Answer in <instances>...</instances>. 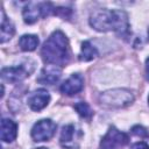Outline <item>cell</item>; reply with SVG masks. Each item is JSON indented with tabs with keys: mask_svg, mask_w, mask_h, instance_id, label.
Listing matches in <instances>:
<instances>
[{
	"mask_svg": "<svg viewBox=\"0 0 149 149\" xmlns=\"http://www.w3.org/2000/svg\"><path fill=\"white\" fill-rule=\"evenodd\" d=\"M90 24L98 31L114 30L123 36L129 31L128 16L123 10L98 9L90 16Z\"/></svg>",
	"mask_w": 149,
	"mask_h": 149,
	"instance_id": "cell-1",
	"label": "cell"
},
{
	"mask_svg": "<svg viewBox=\"0 0 149 149\" xmlns=\"http://www.w3.org/2000/svg\"><path fill=\"white\" fill-rule=\"evenodd\" d=\"M41 56L48 64L57 66L66 65L70 59V48L66 36L61 30L54 31L44 42L41 49Z\"/></svg>",
	"mask_w": 149,
	"mask_h": 149,
	"instance_id": "cell-2",
	"label": "cell"
},
{
	"mask_svg": "<svg viewBox=\"0 0 149 149\" xmlns=\"http://www.w3.org/2000/svg\"><path fill=\"white\" fill-rule=\"evenodd\" d=\"M101 105L112 108H121L130 105L134 100V95L130 91L125 88H114L105 91L99 95Z\"/></svg>",
	"mask_w": 149,
	"mask_h": 149,
	"instance_id": "cell-3",
	"label": "cell"
},
{
	"mask_svg": "<svg viewBox=\"0 0 149 149\" xmlns=\"http://www.w3.org/2000/svg\"><path fill=\"white\" fill-rule=\"evenodd\" d=\"M51 13H55V8L50 2H28L22 10V16L26 23L31 24L40 16H47Z\"/></svg>",
	"mask_w": 149,
	"mask_h": 149,
	"instance_id": "cell-4",
	"label": "cell"
},
{
	"mask_svg": "<svg viewBox=\"0 0 149 149\" xmlns=\"http://www.w3.org/2000/svg\"><path fill=\"white\" fill-rule=\"evenodd\" d=\"M128 141L129 139L126 133H122L112 126L101 139L100 149H121L128 143Z\"/></svg>",
	"mask_w": 149,
	"mask_h": 149,
	"instance_id": "cell-5",
	"label": "cell"
},
{
	"mask_svg": "<svg viewBox=\"0 0 149 149\" xmlns=\"http://www.w3.org/2000/svg\"><path fill=\"white\" fill-rule=\"evenodd\" d=\"M81 136L83 133L77 126L66 125L63 127L61 133V137H59L61 146L65 149H78Z\"/></svg>",
	"mask_w": 149,
	"mask_h": 149,
	"instance_id": "cell-6",
	"label": "cell"
},
{
	"mask_svg": "<svg viewBox=\"0 0 149 149\" xmlns=\"http://www.w3.org/2000/svg\"><path fill=\"white\" fill-rule=\"evenodd\" d=\"M56 132V123L50 119H43L37 121L31 128V137L36 142L50 140Z\"/></svg>",
	"mask_w": 149,
	"mask_h": 149,
	"instance_id": "cell-7",
	"label": "cell"
},
{
	"mask_svg": "<svg viewBox=\"0 0 149 149\" xmlns=\"http://www.w3.org/2000/svg\"><path fill=\"white\" fill-rule=\"evenodd\" d=\"M84 87V79L79 73L71 74L59 87L61 92L66 95H73L80 92Z\"/></svg>",
	"mask_w": 149,
	"mask_h": 149,
	"instance_id": "cell-8",
	"label": "cell"
},
{
	"mask_svg": "<svg viewBox=\"0 0 149 149\" xmlns=\"http://www.w3.org/2000/svg\"><path fill=\"white\" fill-rule=\"evenodd\" d=\"M61 74H62V70L59 66L48 64L42 69L40 76L37 77V81L43 85H54L58 81Z\"/></svg>",
	"mask_w": 149,
	"mask_h": 149,
	"instance_id": "cell-9",
	"label": "cell"
},
{
	"mask_svg": "<svg viewBox=\"0 0 149 149\" xmlns=\"http://www.w3.org/2000/svg\"><path fill=\"white\" fill-rule=\"evenodd\" d=\"M49 101H50V94L44 88L36 90L28 98V105L35 112H38V111L43 109L49 104Z\"/></svg>",
	"mask_w": 149,
	"mask_h": 149,
	"instance_id": "cell-10",
	"label": "cell"
},
{
	"mask_svg": "<svg viewBox=\"0 0 149 149\" xmlns=\"http://www.w3.org/2000/svg\"><path fill=\"white\" fill-rule=\"evenodd\" d=\"M29 76V71L24 66H9L1 70V78L7 83H17Z\"/></svg>",
	"mask_w": 149,
	"mask_h": 149,
	"instance_id": "cell-11",
	"label": "cell"
},
{
	"mask_svg": "<svg viewBox=\"0 0 149 149\" xmlns=\"http://www.w3.org/2000/svg\"><path fill=\"white\" fill-rule=\"evenodd\" d=\"M17 135V126L10 119H2L1 120V128H0V137L2 142H12L15 140Z\"/></svg>",
	"mask_w": 149,
	"mask_h": 149,
	"instance_id": "cell-12",
	"label": "cell"
},
{
	"mask_svg": "<svg viewBox=\"0 0 149 149\" xmlns=\"http://www.w3.org/2000/svg\"><path fill=\"white\" fill-rule=\"evenodd\" d=\"M0 41L1 43H5L6 41L10 40L15 33V29H14V26L13 23L6 17L3 10H2V20H1V28H0Z\"/></svg>",
	"mask_w": 149,
	"mask_h": 149,
	"instance_id": "cell-13",
	"label": "cell"
},
{
	"mask_svg": "<svg viewBox=\"0 0 149 149\" xmlns=\"http://www.w3.org/2000/svg\"><path fill=\"white\" fill-rule=\"evenodd\" d=\"M19 45H20L21 50H23V51H33L38 45V38H37V36L31 35V34L22 35L19 40Z\"/></svg>",
	"mask_w": 149,
	"mask_h": 149,
	"instance_id": "cell-14",
	"label": "cell"
},
{
	"mask_svg": "<svg viewBox=\"0 0 149 149\" xmlns=\"http://www.w3.org/2000/svg\"><path fill=\"white\" fill-rule=\"evenodd\" d=\"M97 56H98L97 49L88 41H85V42L81 43L80 54H79V61H81V62H88V61H92L93 58H95Z\"/></svg>",
	"mask_w": 149,
	"mask_h": 149,
	"instance_id": "cell-15",
	"label": "cell"
},
{
	"mask_svg": "<svg viewBox=\"0 0 149 149\" xmlns=\"http://www.w3.org/2000/svg\"><path fill=\"white\" fill-rule=\"evenodd\" d=\"M74 109L77 111V113H78L81 118H84V119H86V120H90V119L92 118V115H93L92 109H91L90 106H88L86 102H84V101L77 102V104L74 105Z\"/></svg>",
	"mask_w": 149,
	"mask_h": 149,
	"instance_id": "cell-16",
	"label": "cell"
},
{
	"mask_svg": "<svg viewBox=\"0 0 149 149\" xmlns=\"http://www.w3.org/2000/svg\"><path fill=\"white\" fill-rule=\"evenodd\" d=\"M132 133L137 135V136H140V137H149V133L142 126H134L132 128Z\"/></svg>",
	"mask_w": 149,
	"mask_h": 149,
	"instance_id": "cell-17",
	"label": "cell"
},
{
	"mask_svg": "<svg viewBox=\"0 0 149 149\" xmlns=\"http://www.w3.org/2000/svg\"><path fill=\"white\" fill-rule=\"evenodd\" d=\"M130 149H149V146L144 142H136L132 146Z\"/></svg>",
	"mask_w": 149,
	"mask_h": 149,
	"instance_id": "cell-18",
	"label": "cell"
},
{
	"mask_svg": "<svg viewBox=\"0 0 149 149\" xmlns=\"http://www.w3.org/2000/svg\"><path fill=\"white\" fill-rule=\"evenodd\" d=\"M146 73H147V79L149 80V57L146 61Z\"/></svg>",
	"mask_w": 149,
	"mask_h": 149,
	"instance_id": "cell-19",
	"label": "cell"
},
{
	"mask_svg": "<svg viewBox=\"0 0 149 149\" xmlns=\"http://www.w3.org/2000/svg\"><path fill=\"white\" fill-rule=\"evenodd\" d=\"M35 149H47V148H43V147H41V148H35Z\"/></svg>",
	"mask_w": 149,
	"mask_h": 149,
	"instance_id": "cell-20",
	"label": "cell"
},
{
	"mask_svg": "<svg viewBox=\"0 0 149 149\" xmlns=\"http://www.w3.org/2000/svg\"><path fill=\"white\" fill-rule=\"evenodd\" d=\"M148 104H149V97H148Z\"/></svg>",
	"mask_w": 149,
	"mask_h": 149,
	"instance_id": "cell-21",
	"label": "cell"
},
{
	"mask_svg": "<svg viewBox=\"0 0 149 149\" xmlns=\"http://www.w3.org/2000/svg\"><path fill=\"white\" fill-rule=\"evenodd\" d=\"M148 36H149V29H148Z\"/></svg>",
	"mask_w": 149,
	"mask_h": 149,
	"instance_id": "cell-22",
	"label": "cell"
}]
</instances>
